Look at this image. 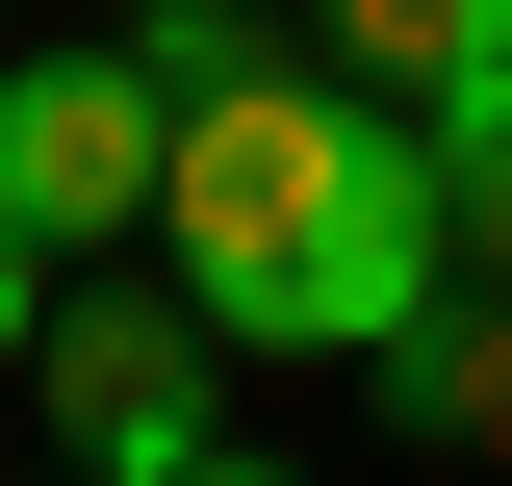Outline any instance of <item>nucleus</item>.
<instances>
[{
    "instance_id": "obj_1",
    "label": "nucleus",
    "mask_w": 512,
    "mask_h": 486,
    "mask_svg": "<svg viewBox=\"0 0 512 486\" xmlns=\"http://www.w3.org/2000/svg\"><path fill=\"white\" fill-rule=\"evenodd\" d=\"M154 256L231 359H359L384 307H436L461 231H436V128L333 52H231L154 154Z\"/></svg>"
},
{
    "instance_id": "obj_2",
    "label": "nucleus",
    "mask_w": 512,
    "mask_h": 486,
    "mask_svg": "<svg viewBox=\"0 0 512 486\" xmlns=\"http://www.w3.org/2000/svg\"><path fill=\"white\" fill-rule=\"evenodd\" d=\"M0 410L52 435L77 486H231V461H256V384H231V333H205L180 282H154V307L52 282V333H26V384H0Z\"/></svg>"
},
{
    "instance_id": "obj_3",
    "label": "nucleus",
    "mask_w": 512,
    "mask_h": 486,
    "mask_svg": "<svg viewBox=\"0 0 512 486\" xmlns=\"http://www.w3.org/2000/svg\"><path fill=\"white\" fill-rule=\"evenodd\" d=\"M154 154H180V77L128 52H26L0 26V231H52V256H103V231H154Z\"/></svg>"
},
{
    "instance_id": "obj_4",
    "label": "nucleus",
    "mask_w": 512,
    "mask_h": 486,
    "mask_svg": "<svg viewBox=\"0 0 512 486\" xmlns=\"http://www.w3.org/2000/svg\"><path fill=\"white\" fill-rule=\"evenodd\" d=\"M359 410L410 435V461H512V282H436L359 333Z\"/></svg>"
},
{
    "instance_id": "obj_5",
    "label": "nucleus",
    "mask_w": 512,
    "mask_h": 486,
    "mask_svg": "<svg viewBox=\"0 0 512 486\" xmlns=\"http://www.w3.org/2000/svg\"><path fill=\"white\" fill-rule=\"evenodd\" d=\"M308 52H333V77H384V103H436V77H487V52H512V0H308Z\"/></svg>"
},
{
    "instance_id": "obj_6",
    "label": "nucleus",
    "mask_w": 512,
    "mask_h": 486,
    "mask_svg": "<svg viewBox=\"0 0 512 486\" xmlns=\"http://www.w3.org/2000/svg\"><path fill=\"white\" fill-rule=\"evenodd\" d=\"M410 128H436V231H461V282H512V52H487V77H436Z\"/></svg>"
},
{
    "instance_id": "obj_7",
    "label": "nucleus",
    "mask_w": 512,
    "mask_h": 486,
    "mask_svg": "<svg viewBox=\"0 0 512 486\" xmlns=\"http://www.w3.org/2000/svg\"><path fill=\"white\" fill-rule=\"evenodd\" d=\"M128 52H154V77H180V103H205V77L256 52V0H128Z\"/></svg>"
},
{
    "instance_id": "obj_8",
    "label": "nucleus",
    "mask_w": 512,
    "mask_h": 486,
    "mask_svg": "<svg viewBox=\"0 0 512 486\" xmlns=\"http://www.w3.org/2000/svg\"><path fill=\"white\" fill-rule=\"evenodd\" d=\"M52 282H77L52 231H0V384H26V333H52Z\"/></svg>"
},
{
    "instance_id": "obj_9",
    "label": "nucleus",
    "mask_w": 512,
    "mask_h": 486,
    "mask_svg": "<svg viewBox=\"0 0 512 486\" xmlns=\"http://www.w3.org/2000/svg\"><path fill=\"white\" fill-rule=\"evenodd\" d=\"M0 26H26V0H0Z\"/></svg>"
}]
</instances>
